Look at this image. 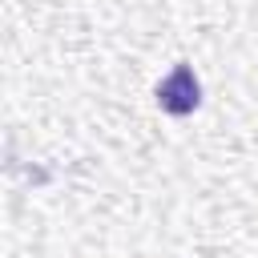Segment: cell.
<instances>
[{"mask_svg":"<svg viewBox=\"0 0 258 258\" xmlns=\"http://www.w3.org/2000/svg\"><path fill=\"white\" fill-rule=\"evenodd\" d=\"M198 105H202V81H198V73L181 60V64H173V69L157 81V109L169 113V117H189Z\"/></svg>","mask_w":258,"mask_h":258,"instance_id":"6da1fadb","label":"cell"}]
</instances>
